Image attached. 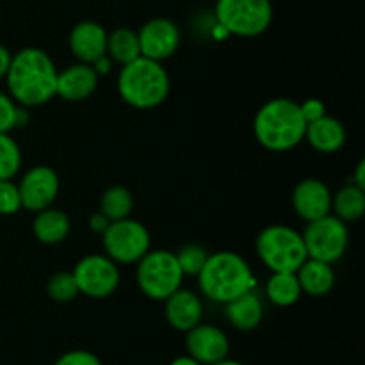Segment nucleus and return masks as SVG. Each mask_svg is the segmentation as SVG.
<instances>
[{
    "instance_id": "nucleus-1",
    "label": "nucleus",
    "mask_w": 365,
    "mask_h": 365,
    "mask_svg": "<svg viewBox=\"0 0 365 365\" xmlns=\"http://www.w3.org/2000/svg\"><path fill=\"white\" fill-rule=\"evenodd\" d=\"M57 68L41 48L20 50L11 59L6 82L9 96L21 107H38L56 96Z\"/></svg>"
},
{
    "instance_id": "nucleus-2",
    "label": "nucleus",
    "mask_w": 365,
    "mask_h": 365,
    "mask_svg": "<svg viewBox=\"0 0 365 365\" xmlns=\"http://www.w3.org/2000/svg\"><path fill=\"white\" fill-rule=\"evenodd\" d=\"M307 121L299 103L291 98H274L264 103L253 120L255 139L269 152H287L305 139Z\"/></svg>"
},
{
    "instance_id": "nucleus-3",
    "label": "nucleus",
    "mask_w": 365,
    "mask_h": 365,
    "mask_svg": "<svg viewBox=\"0 0 365 365\" xmlns=\"http://www.w3.org/2000/svg\"><path fill=\"white\" fill-rule=\"evenodd\" d=\"M198 284L203 296L225 305L255 289V277L241 255L234 252H217L209 255L205 266L198 273Z\"/></svg>"
},
{
    "instance_id": "nucleus-4",
    "label": "nucleus",
    "mask_w": 365,
    "mask_h": 365,
    "mask_svg": "<svg viewBox=\"0 0 365 365\" xmlns=\"http://www.w3.org/2000/svg\"><path fill=\"white\" fill-rule=\"evenodd\" d=\"M170 75L159 61L139 56L121 66L118 75V93L121 100L135 109L159 107L170 95Z\"/></svg>"
},
{
    "instance_id": "nucleus-5",
    "label": "nucleus",
    "mask_w": 365,
    "mask_h": 365,
    "mask_svg": "<svg viewBox=\"0 0 365 365\" xmlns=\"http://www.w3.org/2000/svg\"><path fill=\"white\" fill-rule=\"evenodd\" d=\"M257 255L271 273H296L307 255L303 235L287 225H271L259 234Z\"/></svg>"
},
{
    "instance_id": "nucleus-6",
    "label": "nucleus",
    "mask_w": 365,
    "mask_h": 365,
    "mask_svg": "<svg viewBox=\"0 0 365 365\" xmlns=\"http://www.w3.org/2000/svg\"><path fill=\"white\" fill-rule=\"evenodd\" d=\"M138 285L143 294L155 302H164L182 287L184 273L173 252L150 250L138 262Z\"/></svg>"
},
{
    "instance_id": "nucleus-7",
    "label": "nucleus",
    "mask_w": 365,
    "mask_h": 365,
    "mask_svg": "<svg viewBox=\"0 0 365 365\" xmlns=\"http://www.w3.org/2000/svg\"><path fill=\"white\" fill-rule=\"evenodd\" d=\"M214 14L227 34L253 38L269 29L273 6L271 0H217Z\"/></svg>"
},
{
    "instance_id": "nucleus-8",
    "label": "nucleus",
    "mask_w": 365,
    "mask_h": 365,
    "mask_svg": "<svg viewBox=\"0 0 365 365\" xmlns=\"http://www.w3.org/2000/svg\"><path fill=\"white\" fill-rule=\"evenodd\" d=\"M150 232L139 221H110L102 234L103 252L116 264H138L150 252Z\"/></svg>"
},
{
    "instance_id": "nucleus-9",
    "label": "nucleus",
    "mask_w": 365,
    "mask_h": 365,
    "mask_svg": "<svg viewBox=\"0 0 365 365\" xmlns=\"http://www.w3.org/2000/svg\"><path fill=\"white\" fill-rule=\"evenodd\" d=\"M302 235L309 259L334 264L341 260L348 250V225L339 220L337 216H331V214L316 221H310Z\"/></svg>"
},
{
    "instance_id": "nucleus-10",
    "label": "nucleus",
    "mask_w": 365,
    "mask_h": 365,
    "mask_svg": "<svg viewBox=\"0 0 365 365\" xmlns=\"http://www.w3.org/2000/svg\"><path fill=\"white\" fill-rule=\"evenodd\" d=\"M77 282L78 292L93 299L109 298L120 285V269L107 255H86L71 271Z\"/></svg>"
},
{
    "instance_id": "nucleus-11",
    "label": "nucleus",
    "mask_w": 365,
    "mask_h": 365,
    "mask_svg": "<svg viewBox=\"0 0 365 365\" xmlns=\"http://www.w3.org/2000/svg\"><path fill=\"white\" fill-rule=\"evenodd\" d=\"M21 209L29 212H39L56 202L59 195V177L48 166H34L24 175L18 184Z\"/></svg>"
},
{
    "instance_id": "nucleus-12",
    "label": "nucleus",
    "mask_w": 365,
    "mask_h": 365,
    "mask_svg": "<svg viewBox=\"0 0 365 365\" xmlns=\"http://www.w3.org/2000/svg\"><path fill=\"white\" fill-rule=\"evenodd\" d=\"M141 56L152 61L170 59L180 46V31L168 18H152L138 32Z\"/></svg>"
},
{
    "instance_id": "nucleus-13",
    "label": "nucleus",
    "mask_w": 365,
    "mask_h": 365,
    "mask_svg": "<svg viewBox=\"0 0 365 365\" xmlns=\"http://www.w3.org/2000/svg\"><path fill=\"white\" fill-rule=\"evenodd\" d=\"M187 355L198 360L202 365H212L228 359L230 341L221 328L214 324H196L185 337Z\"/></svg>"
},
{
    "instance_id": "nucleus-14",
    "label": "nucleus",
    "mask_w": 365,
    "mask_h": 365,
    "mask_svg": "<svg viewBox=\"0 0 365 365\" xmlns=\"http://www.w3.org/2000/svg\"><path fill=\"white\" fill-rule=\"evenodd\" d=\"M331 191L319 178H303L292 191V207L303 221L310 223L331 212Z\"/></svg>"
},
{
    "instance_id": "nucleus-15",
    "label": "nucleus",
    "mask_w": 365,
    "mask_h": 365,
    "mask_svg": "<svg viewBox=\"0 0 365 365\" xmlns=\"http://www.w3.org/2000/svg\"><path fill=\"white\" fill-rule=\"evenodd\" d=\"M98 88V73L91 64L77 63L57 73L56 95L68 102H82L93 96Z\"/></svg>"
},
{
    "instance_id": "nucleus-16",
    "label": "nucleus",
    "mask_w": 365,
    "mask_h": 365,
    "mask_svg": "<svg viewBox=\"0 0 365 365\" xmlns=\"http://www.w3.org/2000/svg\"><path fill=\"white\" fill-rule=\"evenodd\" d=\"M107 31L96 21H81L70 32V50L78 63L93 64L107 53Z\"/></svg>"
},
{
    "instance_id": "nucleus-17",
    "label": "nucleus",
    "mask_w": 365,
    "mask_h": 365,
    "mask_svg": "<svg viewBox=\"0 0 365 365\" xmlns=\"http://www.w3.org/2000/svg\"><path fill=\"white\" fill-rule=\"evenodd\" d=\"M164 314L171 328L177 331H185L187 334L191 328L202 323L203 317V305L198 294L187 289H178L170 298L164 299Z\"/></svg>"
},
{
    "instance_id": "nucleus-18",
    "label": "nucleus",
    "mask_w": 365,
    "mask_h": 365,
    "mask_svg": "<svg viewBox=\"0 0 365 365\" xmlns=\"http://www.w3.org/2000/svg\"><path fill=\"white\" fill-rule=\"evenodd\" d=\"M225 317L239 331H252L262 323L264 303L255 289L225 303Z\"/></svg>"
},
{
    "instance_id": "nucleus-19",
    "label": "nucleus",
    "mask_w": 365,
    "mask_h": 365,
    "mask_svg": "<svg viewBox=\"0 0 365 365\" xmlns=\"http://www.w3.org/2000/svg\"><path fill=\"white\" fill-rule=\"evenodd\" d=\"M305 139L314 150L321 153H335L344 146L346 130L344 125L328 114H324L319 120L307 123Z\"/></svg>"
},
{
    "instance_id": "nucleus-20",
    "label": "nucleus",
    "mask_w": 365,
    "mask_h": 365,
    "mask_svg": "<svg viewBox=\"0 0 365 365\" xmlns=\"http://www.w3.org/2000/svg\"><path fill=\"white\" fill-rule=\"evenodd\" d=\"M296 277H298L302 292L314 298L327 296L335 285V271L331 264L316 259H307L296 271Z\"/></svg>"
},
{
    "instance_id": "nucleus-21",
    "label": "nucleus",
    "mask_w": 365,
    "mask_h": 365,
    "mask_svg": "<svg viewBox=\"0 0 365 365\" xmlns=\"http://www.w3.org/2000/svg\"><path fill=\"white\" fill-rule=\"evenodd\" d=\"M70 217L59 209H48L36 212L32 221V234L43 245H59L70 235Z\"/></svg>"
},
{
    "instance_id": "nucleus-22",
    "label": "nucleus",
    "mask_w": 365,
    "mask_h": 365,
    "mask_svg": "<svg viewBox=\"0 0 365 365\" xmlns=\"http://www.w3.org/2000/svg\"><path fill=\"white\" fill-rule=\"evenodd\" d=\"M331 210L344 223L359 221L365 212V191L359 185L348 184L331 196Z\"/></svg>"
},
{
    "instance_id": "nucleus-23",
    "label": "nucleus",
    "mask_w": 365,
    "mask_h": 365,
    "mask_svg": "<svg viewBox=\"0 0 365 365\" xmlns=\"http://www.w3.org/2000/svg\"><path fill=\"white\" fill-rule=\"evenodd\" d=\"M107 56L110 57L113 63L121 64V66L138 59L141 56L138 32L127 27L116 29V31L110 32L107 36Z\"/></svg>"
},
{
    "instance_id": "nucleus-24",
    "label": "nucleus",
    "mask_w": 365,
    "mask_h": 365,
    "mask_svg": "<svg viewBox=\"0 0 365 365\" xmlns=\"http://www.w3.org/2000/svg\"><path fill=\"white\" fill-rule=\"evenodd\" d=\"M302 294L296 273H273L266 284L267 299L277 307L294 305Z\"/></svg>"
},
{
    "instance_id": "nucleus-25",
    "label": "nucleus",
    "mask_w": 365,
    "mask_h": 365,
    "mask_svg": "<svg viewBox=\"0 0 365 365\" xmlns=\"http://www.w3.org/2000/svg\"><path fill=\"white\" fill-rule=\"evenodd\" d=\"M132 209H134V198L130 191L121 185L109 187L100 200V212L109 221L125 220L130 216Z\"/></svg>"
},
{
    "instance_id": "nucleus-26",
    "label": "nucleus",
    "mask_w": 365,
    "mask_h": 365,
    "mask_svg": "<svg viewBox=\"0 0 365 365\" xmlns=\"http://www.w3.org/2000/svg\"><path fill=\"white\" fill-rule=\"evenodd\" d=\"M20 168V146L9 134H0V180H13Z\"/></svg>"
},
{
    "instance_id": "nucleus-27",
    "label": "nucleus",
    "mask_w": 365,
    "mask_h": 365,
    "mask_svg": "<svg viewBox=\"0 0 365 365\" xmlns=\"http://www.w3.org/2000/svg\"><path fill=\"white\" fill-rule=\"evenodd\" d=\"M175 257H177L178 266H180L184 277L185 274L187 277H198V273L205 266L207 259H209V253L200 245H184L182 248H178V252H175Z\"/></svg>"
},
{
    "instance_id": "nucleus-28",
    "label": "nucleus",
    "mask_w": 365,
    "mask_h": 365,
    "mask_svg": "<svg viewBox=\"0 0 365 365\" xmlns=\"http://www.w3.org/2000/svg\"><path fill=\"white\" fill-rule=\"evenodd\" d=\"M46 292L53 302L59 303H68L81 294L73 273H66V271L56 273L50 278L48 284H46Z\"/></svg>"
},
{
    "instance_id": "nucleus-29",
    "label": "nucleus",
    "mask_w": 365,
    "mask_h": 365,
    "mask_svg": "<svg viewBox=\"0 0 365 365\" xmlns=\"http://www.w3.org/2000/svg\"><path fill=\"white\" fill-rule=\"evenodd\" d=\"M21 210L20 191L13 180H0V216H13Z\"/></svg>"
},
{
    "instance_id": "nucleus-30",
    "label": "nucleus",
    "mask_w": 365,
    "mask_h": 365,
    "mask_svg": "<svg viewBox=\"0 0 365 365\" xmlns=\"http://www.w3.org/2000/svg\"><path fill=\"white\" fill-rule=\"evenodd\" d=\"M18 103L9 95L0 91V134H9L16 128V113Z\"/></svg>"
},
{
    "instance_id": "nucleus-31",
    "label": "nucleus",
    "mask_w": 365,
    "mask_h": 365,
    "mask_svg": "<svg viewBox=\"0 0 365 365\" xmlns=\"http://www.w3.org/2000/svg\"><path fill=\"white\" fill-rule=\"evenodd\" d=\"M53 365H102V362L95 353L86 351V349H73L61 355Z\"/></svg>"
},
{
    "instance_id": "nucleus-32",
    "label": "nucleus",
    "mask_w": 365,
    "mask_h": 365,
    "mask_svg": "<svg viewBox=\"0 0 365 365\" xmlns=\"http://www.w3.org/2000/svg\"><path fill=\"white\" fill-rule=\"evenodd\" d=\"M299 110H302L307 123H312V121L319 120V118H323L327 114V107H324V103L319 98L305 100L303 103H299Z\"/></svg>"
},
{
    "instance_id": "nucleus-33",
    "label": "nucleus",
    "mask_w": 365,
    "mask_h": 365,
    "mask_svg": "<svg viewBox=\"0 0 365 365\" xmlns=\"http://www.w3.org/2000/svg\"><path fill=\"white\" fill-rule=\"evenodd\" d=\"M110 221L107 220L106 216H103L102 212H96L93 214L91 220H89V228H91L93 232H98V234H103L106 232V228L109 227Z\"/></svg>"
},
{
    "instance_id": "nucleus-34",
    "label": "nucleus",
    "mask_w": 365,
    "mask_h": 365,
    "mask_svg": "<svg viewBox=\"0 0 365 365\" xmlns=\"http://www.w3.org/2000/svg\"><path fill=\"white\" fill-rule=\"evenodd\" d=\"M11 59H13V53L6 46L0 45V78H6L7 70L11 66Z\"/></svg>"
},
{
    "instance_id": "nucleus-35",
    "label": "nucleus",
    "mask_w": 365,
    "mask_h": 365,
    "mask_svg": "<svg viewBox=\"0 0 365 365\" xmlns=\"http://www.w3.org/2000/svg\"><path fill=\"white\" fill-rule=\"evenodd\" d=\"M91 66H93V70H95L96 73H98V77H100V75L109 73L110 68H113V61H110V57L106 53V56H102V57H100V59H96L95 63L91 64Z\"/></svg>"
},
{
    "instance_id": "nucleus-36",
    "label": "nucleus",
    "mask_w": 365,
    "mask_h": 365,
    "mask_svg": "<svg viewBox=\"0 0 365 365\" xmlns=\"http://www.w3.org/2000/svg\"><path fill=\"white\" fill-rule=\"evenodd\" d=\"M351 184L359 185L360 189H364L365 191V160H360L359 166L355 168V175H353Z\"/></svg>"
},
{
    "instance_id": "nucleus-37",
    "label": "nucleus",
    "mask_w": 365,
    "mask_h": 365,
    "mask_svg": "<svg viewBox=\"0 0 365 365\" xmlns=\"http://www.w3.org/2000/svg\"><path fill=\"white\" fill-rule=\"evenodd\" d=\"M170 365H202V364H200L198 360L192 359V356L184 355V356H177V359L171 360Z\"/></svg>"
},
{
    "instance_id": "nucleus-38",
    "label": "nucleus",
    "mask_w": 365,
    "mask_h": 365,
    "mask_svg": "<svg viewBox=\"0 0 365 365\" xmlns=\"http://www.w3.org/2000/svg\"><path fill=\"white\" fill-rule=\"evenodd\" d=\"M212 365H245V364H242V362H237V360L225 359V360H221V362H216V364H212Z\"/></svg>"
}]
</instances>
